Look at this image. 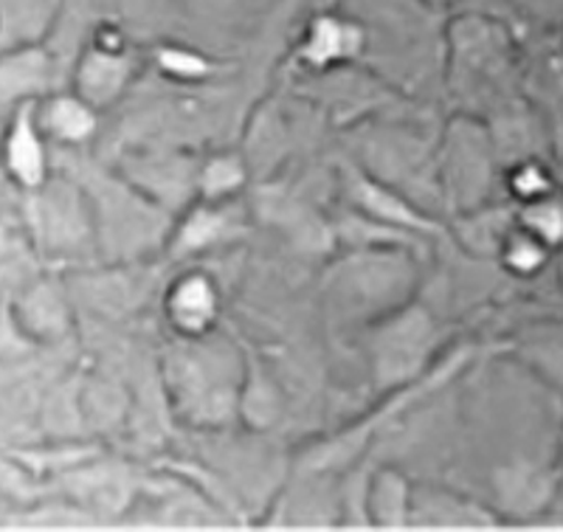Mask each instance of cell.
I'll return each instance as SVG.
<instances>
[{
	"label": "cell",
	"mask_w": 563,
	"mask_h": 532,
	"mask_svg": "<svg viewBox=\"0 0 563 532\" xmlns=\"http://www.w3.org/2000/svg\"><path fill=\"white\" fill-rule=\"evenodd\" d=\"M547 189H550V180H547V175L541 173V169L527 167L525 173H521L519 192L525 195V198L541 200V198H547Z\"/></svg>",
	"instance_id": "2"
},
{
	"label": "cell",
	"mask_w": 563,
	"mask_h": 532,
	"mask_svg": "<svg viewBox=\"0 0 563 532\" xmlns=\"http://www.w3.org/2000/svg\"><path fill=\"white\" fill-rule=\"evenodd\" d=\"M530 234H536L541 243H558L563 237V209L552 200H532Z\"/></svg>",
	"instance_id": "1"
}]
</instances>
